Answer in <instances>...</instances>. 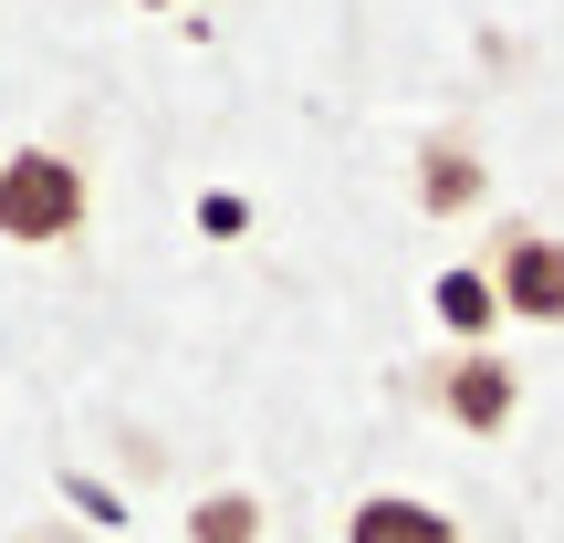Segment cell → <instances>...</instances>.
Listing matches in <instances>:
<instances>
[{
    "mask_svg": "<svg viewBox=\"0 0 564 543\" xmlns=\"http://www.w3.org/2000/svg\"><path fill=\"white\" fill-rule=\"evenodd\" d=\"M470 199H481V158H470L460 137H440L429 146V220H460Z\"/></svg>",
    "mask_w": 564,
    "mask_h": 543,
    "instance_id": "5b68a950",
    "label": "cell"
},
{
    "mask_svg": "<svg viewBox=\"0 0 564 543\" xmlns=\"http://www.w3.org/2000/svg\"><path fill=\"white\" fill-rule=\"evenodd\" d=\"M199 230H209V241H230V230H251V199H230V188H209V199H199Z\"/></svg>",
    "mask_w": 564,
    "mask_h": 543,
    "instance_id": "ba28073f",
    "label": "cell"
},
{
    "mask_svg": "<svg viewBox=\"0 0 564 543\" xmlns=\"http://www.w3.org/2000/svg\"><path fill=\"white\" fill-rule=\"evenodd\" d=\"M491 293L533 324H564V241L544 230H502V262H491Z\"/></svg>",
    "mask_w": 564,
    "mask_h": 543,
    "instance_id": "7a4b0ae2",
    "label": "cell"
},
{
    "mask_svg": "<svg viewBox=\"0 0 564 543\" xmlns=\"http://www.w3.org/2000/svg\"><path fill=\"white\" fill-rule=\"evenodd\" d=\"M0 230L11 241H74L84 230V167L53 158V146L0 158Z\"/></svg>",
    "mask_w": 564,
    "mask_h": 543,
    "instance_id": "6da1fadb",
    "label": "cell"
},
{
    "mask_svg": "<svg viewBox=\"0 0 564 543\" xmlns=\"http://www.w3.org/2000/svg\"><path fill=\"white\" fill-rule=\"evenodd\" d=\"M491 314H502V293H491V272H440V324H449V335H481V324Z\"/></svg>",
    "mask_w": 564,
    "mask_h": 543,
    "instance_id": "8992f818",
    "label": "cell"
},
{
    "mask_svg": "<svg viewBox=\"0 0 564 543\" xmlns=\"http://www.w3.org/2000/svg\"><path fill=\"white\" fill-rule=\"evenodd\" d=\"M251 533H262V502L251 491H220V502L188 512V543H251Z\"/></svg>",
    "mask_w": 564,
    "mask_h": 543,
    "instance_id": "52a82bcc",
    "label": "cell"
},
{
    "mask_svg": "<svg viewBox=\"0 0 564 543\" xmlns=\"http://www.w3.org/2000/svg\"><path fill=\"white\" fill-rule=\"evenodd\" d=\"M345 543H460V523L429 512V502H408V491H377V502H356Z\"/></svg>",
    "mask_w": 564,
    "mask_h": 543,
    "instance_id": "277c9868",
    "label": "cell"
},
{
    "mask_svg": "<svg viewBox=\"0 0 564 543\" xmlns=\"http://www.w3.org/2000/svg\"><path fill=\"white\" fill-rule=\"evenodd\" d=\"M137 11H167V0H137Z\"/></svg>",
    "mask_w": 564,
    "mask_h": 543,
    "instance_id": "9c48e42d",
    "label": "cell"
},
{
    "mask_svg": "<svg viewBox=\"0 0 564 543\" xmlns=\"http://www.w3.org/2000/svg\"><path fill=\"white\" fill-rule=\"evenodd\" d=\"M512 398H523V377H512L502 356H460V366L440 377V408H449L460 428H481V439H491V428L512 419Z\"/></svg>",
    "mask_w": 564,
    "mask_h": 543,
    "instance_id": "3957f363",
    "label": "cell"
}]
</instances>
